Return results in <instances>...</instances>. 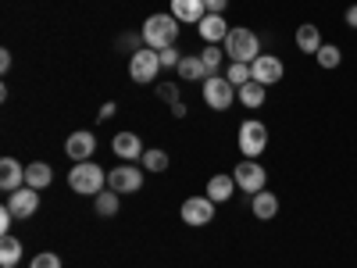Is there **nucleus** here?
Returning <instances> with one entry per match:
<instances>
[{
    "mask_svg": "<svg viewBox=\"0 0 357 268\" xmlns=\"http://www.w3.org/2000/svg\"><path fill=\"white\" fill-rule=\"evenodd\" d=\"M104 183H107V172H104L100 165H93V161H75L72 172H68V186H72V193H79V197H97V193H104Z\"/></svg>",
    "mask_w": 357,
    "mask_h": 268,
    "instance_id": "nucleus-1",
    "label": "nucleus"
},
{
    "mask_svg": "<svg viewBox=\"0 0 357 268\" xmlns=\"http://www.w3.org/2000/svg\"><path fill=\"white\" fill-rule=\"evenodd\" d=\"M143 43L151 47V50H165V47H172L175 43V36H178V18L168 11V15H151L143 22Z\"/></svg>",
    "mask_w": 357,
    "mask_h": 268,
    "instance_id": "nucleus-2",
    "label": "nucleus"
},
{
    "mask_svg": "<svg viewBox=\"0 0 357 268\" xmlns=\"http://www.w3.org/2000/svg\"><path fill=\"white\" fill-rule=\"evenodd\" d=\"M225 54L232 57V61H240V65H254L257 57H261V40L250 33V29H229V36H225Z\"/></svg>",
    "mask_w": 357,
    "mask_h": 268,
    "instance_id": "nucleus-3",
    "label": "nucleus"
},
{
    "mask_svg": "<svg viewBox=\"0 0 357 268\" xmlns=\"http://www.w3.org/2000/svg\"><path fill=\"white\" fill-rule=\"evenodd\" d=\"M236 100V86L225 79V75H211L204 79V104L215 107V111H229Z\"/></svg>",
    "mask_w": 357,
    "mask_h": 268,
    "instance_id": "nucleus-4",
    "label": "nucleus"
},
{
    "mask_svg": "<svg viewBox=\"0 0 357 268\" xmlns=\"http://www.w3.org/2000/svg\"><path fill=\"white\" fill-rule=\"evenodd\" d=\"M232 179H236V186H240L243 193H261L264 190V183H268V172H264V165H257L254 158H243V165H236L232 168Z\"/></svg>",
    "mask_w": 357,
    "mask_h": 268,
    "instance_id": "nucleus-5",
    "label": "nucleus"
},
{
    "mask_svg": "<svg viewBox=\"0 0 357 268\" xmlns=\"http://www.w3.org/2000/svg\"><path fill=\"white\" fill-rule=\"evenodd\" d=\"M264 147H268V129H264V122H257V118H247V122L240 126V151H243V158H254V161H257V154H264Z\"/></svg>",
    "mask_w": 357,
    "mask_h": 268,
    "instance_id": "nucleus-6",
    "label": "nucleus"
},
{
    "mask_svg": "<svg viewBox=\"0 0 357 268\" xmlns=\"http://www.w3.org/2000/svg\"><path fill=\"white\" fill-rule=\"evenodd\" d=\"M158 72H161V57H158V50H151V47L132 50V57H129V75H132L136 82H154Z\"/></svg>",
    "mask_w": 357,
    "mask_h": 268,
    "instance_id": "nucleus-7",
    "label": "nucleus"
},
{
    "mask_svg": "<svg viewBox=\"0 0 357 268\" xmlns=\"http://www.w3.org/2000/svg\"><path fill=\"white\" fill-rule=\"evenodd\" d=\"M107 186L114 193H136L143 186V172L136 165H118V168L107 172Z\"/></svg>",
    "mask_w": 357,
    "mask_h": 268,
    "instance_id": "nucleus-8",
    "label": "nucleus"
},
{
    "mask_svg": "<svg viewBox=\"0 0 357 268\" xmlns=\"http://www.w3.org/2000/svg\"><path fill=\"white\" fill-rule=\"evenodd\" d=\"M282 72H286V65L279 61L275 54H261L257 61L250 65V75H254V82H261V86H275V82L282 79Z\"/></svg>",
    "mask_w": 357,
    "mask_h": 268,
    "instance_id": "nucleus-9",
    "label": "nucleus"
},
{
    "mask_svg": "<svg viewBox=\"0 0 357 268\" xmlns=\"http://www.w3.org/2000/svg\"><path fill=\"white\" fill-rule=\"evenodd\" d=\"M8 207H11V215H15V218H29V215H36V211H40V190L22 186V190L8 193Z\"/></svg>",
    "mask_w": 357,
    "mask_h": 268,
    "instance_id": "nucleus-10",
    "label": "nucleus"
},
{
    "mask_svg": "<svg viewBox=\"0 0 357 268\" xmlns=\"http://www.w3.org/2000/svg\"><path fill=\"white\" fill-rule=\"evenodd\" d=\"M215 218V200L211 197H190L183 204V222L186 225H207Z\"/></svg>",
    "mask_w": 357,
    "mask_h": 268,
    "instance_id": "nucleus-11",
    "label": "nucleus"
},
{
    "mask_svg": "<svg viewBox=\"0 0 357 268\" xmlns=\"http://www.w3.org/2000/svg\"><path fill=\"white\" fill-rule=\"evenodd\" d=\"M93 151H97V136L93 133H72L68 136V143H65V154L72 158V161H89L93 158Z\"/></svg>",
    "mask_w": 357,
    "mask_h": 268,
    "instance_id": "nucleus-12",
    "label": "nucleus"
},
{
    "mask_svg": "<svg viewBox=\"0 0 357 268\" xmlns=\"http://www.w3.org/2000/svg\"><path fill=\"white\" fill-rule=\"evenodd\" d=\"M111 151L122 158V161H139L146 151H143V140L136 136V133H118L114 140H111Z\"/></svg>",
    "mask_w": 357,
    "mask_h": 268,
    "instance_id": "nucleus-13",
    "label": "nucleus"
},
{
    "mask_svg": "<svg viewBox=\"0 0 357 268\" xmlns=\"http://www.w3.org/2000/svg\"><path fill=\"white\" fill-rule=\"evenodd\" d=\"M25 186V168L15 161V158H4L0 161V190L4 193H15Z\"/></svg>",
    "mask_w": 357,
    "mask_h": 268,
    "instance_id": "nucleus-14",
    "label": "nucleus"
},
{
    "mask_svg": "<svg viewBox=\"0 0 357 268\" xmlns=\"http://www.w3.org/2000/svg\"><path fill=\"white\" fill-rule=\"evenodd\" d=\"M197 33H200V40H204V43H225L229 25H225V18H222V15H204V22L197 25Z\"/></svg>",
    "mask_w": 357,
    "mask_h": 268,
    "instance_id": "nucleus-15",
    "label": "nucleus"
},
{
    "mask_svg": "<svg viewBox=\"0 0 357 268\" xmlns=\"http://www.w3.org/2000/svg\"><path fill=\"white\" fill-rule=\"evenodd\" d=\"M178 79H186V82H204V79H211V72H207V65H204V57L200 54H186L183 61H178Z\"/></svg>",
    "mask_w": 357,
    "mask_h": 268,
    "instance_id": "nucleus-16",
    "label": "nucleus"
},
{
    "mask_svg": "<svg viewBox=\"0 0 357 268\" xmlns=\"http://www.w3.org/2000/svg\"><path fill=\"white\" fill-rule=\"evenodd\" d=\"M250 211H254V218H261V222L275 218V215H279V197L268 193V190L254 193V197H250Z\"/></svg>",
    "mask_w": 357,
    "mask_h": 268,
    "instance_id": "nucleus-17",
    "label": "nucleus"
},
{
    "mask_svg": "<svg viewBox=\"0 0 357 268\" xmlns=\"http://www.w3.org/2000/svg\"><path fill=\"white\" fill-rule=\"evenodd\" d=\"M172 15L178 18V22H204V15H207V8H204V0H172Z\"/></svg>",
    "mask_w": 357,
    "mask_h": 268,
    "instance_id": "nucleus-18",
    "label": "nucleus"
},
{
    "mask_svg": "<svg viewBox=\"0 0 357 268\" xmlns=\"http://www.w3.org/2000/svg\"><path fill=\"white\" fill-rule=\"evenodd\" d=\"M54 183V168L47 161H33V165H25V186H33V190H47Z\"/></svg>",
    "mask_w": 357,
    "mask_h": 268,
    "instance_id": "nucleus-19",
    "label": "nucleus"
},
{
    "mask_svg": "<svg viewBox=\"0 0 357 268\" xmlns=\"http://www.w3.org/2000/svg\"><path fill=\"white\" fill-rule=\"evenodd\" d=\"M296 47H301L304 54H318V50H321V33H318V25L304 22L301 29H296Z\"/></svg>",
    "mask_w": 357,
    "mask_h": 268,
    "instance_id": "nucleus-20",
    "label": "nucleus"
},
{
    "mask_svg": "<svg viewBox=\"0 0 357 268\" xmlns=\"http://www.w3.org/2000/svg\"><path fill=\"white\" fill-rule=\"evenodd\" d=\"M232 193H236V179L232 175H215L211 183H207V197H211L215 204H225Z\"/></svg>",
    "mask_w": 357,
    "mask_h": 268,
    "instance_id": "nucleus-21",
    "label": "nucleus"
},
{
    "mask_svg": "<svg viewBox=\"0 0 357 268\" xmlns=\"http://www.w3.org/2000/svg\"><path fill=\"white\" fill-rule=\"evenodd\" d=\"M264 89H268V86H261V82H254V79H250L247 86L236 89V97H240V104H243V107H261V104H264V97H268Z\"/></svg>",
    "mask_w": 357,
    "mask_h": 268,
    "instance_id": "nucleus-22",
    "label": "nucleus"
},
{
    "mask_svg": "<svg viewBox=\"0 0 357 268\" xmlns=\"http://www.w3.org/2000/svg\"><path fill=\"white\" fill-rule=\"evenodd\" d=\"M22 261V240L8 232L4 240H0V265H18Z\"/></svg>",
    "mask_w": 357,
    "mask_h": 268,
    "instance_id": "nucleus-23",
    "label": "nucleus"
},
{
    "mask_svg": "<svg viewBox=\"0 0 357 268\" xmlns=\"http://www.w3.org/2000/svg\"><path fill=\"white\" fill-rule=\"evenodd\" d=\"M314 57H318V65H321V68H340L343 50H340L336 43H321V50H318Z\"/></svg>",
    "mask_w": 357,
    "mask_h": 268,
    "instance_id": "nucleus-24",
    "label": "nucleus"
},
{
    "mask_svg": "<svg viewBox=\"0 0 357 268\" xmlns=\"http://www.w3.org/2000/svg\"><path fill=\"white\" fill-rule=\"evenodd\" d=\"M222 54H225V47H218V43H207L200 50V57H204V65H207L211 75H218V68H222Z\"/></svg>",
    "mask_w": 357,
    "mask_h": 268,
    "instance_id": "nucleus-25",
    "label": "nucleus"
},
{
    "mask_svg": "<svg viewBox=\"0 0 357 268\" xmlns=\"http://www.w3.org/2000/svg\"><path fill=\"white\" fill-rule=\"evenodd\" d=\"M225 79H229V82H232L236 89H240V86H247V82H250L254 75H250V65H240V61H232V65H229V72H225Z\"/></svg>",
    "mask_w": 357,
    "mask_h": 268,
    "instance_id": "nucleus-26",
    "label": "nucleus"
},
{
    "mask_svg": "<svg viewBox=\"0 0 357 268\" xmlns=\"http://www.w3.org/2000/svg\"><path fill=\"white\" fill-rule=\"evenodd\" d=\"M139 165H143L146 172H165V168H168V154H165V151H146V154L139 158Z\"/></svg>",
    "mask_w": 357,
    "mask_h": 268,
    "instance_id": "nucleus-27",
    "label": "nucleus"
},
{
    "mask_svg": "<svg viewBox=\"0 0 357 268\" xmlns=\"http://www.w3.org/2000/svg\"><path fill=\"white\" fill-rule=\"evenodd\" d=\"M97 215H104V218L118 215V193L114 190L111 193H97Z\"/></svg>",
    "mask_w": 357,
    "mask_h": 268,
    "instance_id": "nucleus-28",
    "label": "nucleus"
},
{
    "mask_svg": "<svg viewBox=\"0 0 357 268\" xmlns=\"http://www.w3.org/2000/svg\"><path fill=\"white\" fill-rule=\"evenodd\" d=\"M29 268H61V258L50 254V251H43V254L33 258V265H29Z\"/></svg>",
    "mask_w": 357,
    "mask_h": 268,
    "instance_id": "nucleus-29",
    "label": "nucleus"
},
{
    "mask_svg": "<svg viewBox=\"0 0 357 268\" xmlns=\"http://www.w3.org/2000/svg\"><path fill=\"white\" fill-rule=\"evenodd\" d=\"M158 57H161V68H178V61H183V54H178L175 47H165V50H158Z\"/></svg>",
    "mask_w": 357,
    "mask_h": 268,
    "instance_id": "nucleus-30",
    "label": "nucleus"
},
{
    "mask_svg": "<svg viewBox=\"0 0 357 268\" xmlns=\"http://www.w3.org/2000/svg\"><path fill=\"white\" fill-rule=\"evenodd\" d=\"M158 97L168 104H178V86L175 82H158Z\"/></svg>",
    "mask_w": 357,
    "mask_h": 268,
    "instance_id": "nucleus-31",
    "label": "nucleus"
},
{
    "mask_svg": "<svg viewBox=\"0 0 357 268\" xmlns=\"http://www.w3.org/2000/svg\"><path fill=\"white\" fill-rule=\"evenodd\" d=\"M204 8H207V15H225L229 0H204Z\"/></svg>",
    "mask_w": 357,
    "mask_h": 268,
    "instance_id": "nucleus-32",
    "label": "nucleus"
},
{
    "mask_svg": "<svg viewBox=\"0 0 357 268\" xmlns=\"http://www.w3.org/2000/svg\"><path fill=\"white\" fill-rule=\"evenodd\" d=\"M11 222H15V215H11V207L4 204V207H0V232H4V236H8V229H11Z\"/></svg>",
    "mask_w": 357,
    "mask_h": 268,
    "instance_id": "nucleus-33",
    "label": "nucleus"
},
{
    "mask_svg": "<svg viewBox=\"0 0 357 268\" xmlns=\"http://www.w3.org/2000/svg\"><path fill=\"white\" fill-rule=\"evenodd\" d=\"M0 72H11V50H0Z\"/></svg>",
    "mask_w": 357,
    "mask_h": 268,
    "instance_id": "nucleus-34",
    "label": "nucleus"
},
{
    "mask_svg": "<svg viewBox=\"0 0 357 268\" xmlns=\"http://www.w3.org/2000/svg\"><path fill=\"white\" fill-rule=\"evenodd\" d=\"M347 25H350V29H357V4H350V8H347Z\"/></svg>",
    "mask_w": 357,
    "mask_h": 268,
    "instance_id": "nucleus-35",
    "label": "nucleus"
},
{
    "mask_svg": "<svg viewBox=\"0 0 357 268\" xmlns=\"http://www.w3.org/2000/svg\"><path fill=\"white\" fill-rule=\"evenodd\" d=\"M111 114H114V104H111V100H107V104H104V107H100V122H107V118H111Z\"/></svg>",
    "mask_w": 357,
    "mask_h": 268,
    "instance_id": "nucleus-36",
    "label": "nucleus"
},
{
    "mask_svg": "<svg viewBox=\"0 0 357 268\" xmlns=\"http://www.w3.org/2000/svg\"><path fill=\"white\" fill-rule=\"evenodd\" d=\"M4 268H18V265H4Z\"/></svg>",
    "mask_w": 357,
    "mask_h": 268,
    "instance_id": "nucleus-37",
    "label": "nucleus"
}]
</instances>
